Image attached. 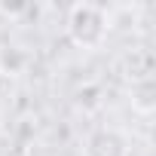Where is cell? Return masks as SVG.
<instances>
[{"instance_id": "cell-1", "label": "cell", "mask_w": 156, "mask_h": 156, "mask_svg": "<svg viewBox=\"0 0 156 156\" xmlns=\"http://www.w3.org/2000/svg\"><path fill=\"white\" fill-rule=\"evenodd\" d=\"M67 31L73 43L80 46H98L107 34V12L95 3H76L67 19Z\"/></svg>"}, {"instance_id": "cell-2", "label": "cell", "mask_w": 156, "mask_h": 156, "mask_svg": "<svg viewBox=\"0 0 156 156\" xmlns=\"http://www.w3.org/2000/svg\"><path fill=\"white\" fill-rule=\"evenodd\" d=\"M86 156H129V147H126V141H122L119 132L101 129V132H92L89 135Z\"/></svg>"}, {"instance_id": "cell-3", "label": "cell", "mask_w": 156, "mask_h": 156, "mask_svg": "<svg viewBox=\"0 0 156 156\" xmlns=\"http://www.w3.org/2000/svg\"><path fill=\"white\" fill-rule=\"evenodd\" d=\"M126 61H129V70H132L129 73L132 76V86L153 80V55L147 49H132V55H126Z\"/></svg>"}, {"instance_id": "cell-4", "label": "cell", "mask_w": 156, "mask_h": 156, "mask_svg": "<svg viewBox=\"0 0 156 156\" xmlns=\"http://www.w3.org/2000/svg\"><path fill=\"white\" fill-rule=\"evenodd\" d=\"M132 107L135 110H141V113H150L153 107H156V101H153V80H147V83H135L132 86Z\"/></svg>"}]
</instances>
